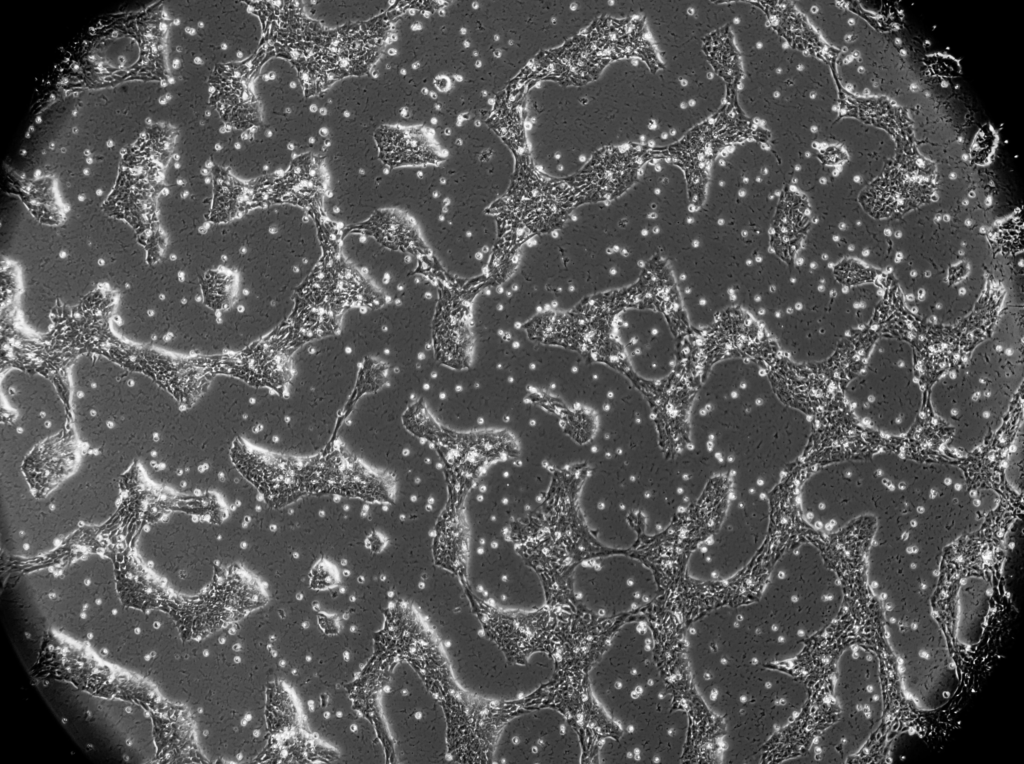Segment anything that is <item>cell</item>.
Here are the masks:
<instances>
[{
  "label": "cell",
  "mask_w": 1024,
  "mask_h": 764,
  "mask_svg": "<svg viewBox=\"0 0 1024 764\" xmlns=\"http://www.w3.org/2000/svg\"><path fill=\"white\" fill-rule=\"evenodd\" d=\"M791 364L764 325L736 303L696 327L674 409L682 446L731 489L771 494L801 462L814 422L788 397Z\"/></svg>",
  "instance_id": "cell-1"
},
{
  "label": "cell",
  "mask_w": 1024,
  "mask_h": 764,
  "mask_svg": "<svg viewBox=\"0 0 1024 764\" xmlns=\"http://www.w3.org/2000/svg\"><path fill=\"white\" fill-rule=\"evenodd\" d=\"M524 329L533 341L576 352L623 374L657 408L681 391L696 333L664 253L649 260L630 282L592 294L569 309L540 313Z\"/></svg>",
  "instance_id": "cell-2"
},
{
  "label": "cell",
  "mask_w": 1024,
  "mask_h": 764,
  "mask_svg": "<svg viewBox=\"0 0 1024 764\" xmlns=\"http://www.w3.org/2000/svg\"><path fill=\"white\" fill-rule=\"evenodd\" d=\"M804 647L758 600L712 609L694 620L685 635L688 669L702 702L737 674L791 661Z\"/></svg>",
  "instance_id": "cell-3"
},
{
  "label": "cell",
  "mask_w": 1024,
  "mask_h": 764,
  "mask_svg": "<svg viewBox=\"0 0 1024 764\" xmlns=\"http://www.w3.org/2000/svg\"><path fill=\"white\" fill-rule=\"evenodd\" d=\"M797 518L812 532L832 536L860 521L877 520L898 505L893 482L875 453L816 462L804 470L792 491Z\"/></svg>",
  "instance_id": "cell-4"
},
{
  "label": "cell",
  "mask_w": 1024,
  "mask_h": 764,
  "mask_svg": "<svg viewBox=\"0 0 1024 764\" xmlns=\"http://www.w3.org/2000/svg\"><path fill=\"white\" fill-rule=\"evenodd\" d=\"M597 704L621 731L642 725L672 702L656 658L655 638L644 619L622 624L591 669Z\"/></svg>",
  "instance_id": "cell-5"
},
{
  "label": "cell",
  "mask_w": 1024,
  "mask_h": 764,
  "mask_svg": "<svg viewBox=\"0 0 1024 764\" xmlns=\"http://www.w3.org/2000/svg\"><path fill=\"white\" fill-rule=\"evenodd\" d=\"M844 600L837 567L818 543L805 537L780 553L758 599L774 622L802 643L837 620Z\"/></svg>",
  "instance_id": "cell-6"
},
{
  "label": "cell",
  "mask_w": 1024,
  "mask_h": 764,
  "mask_svg": "<svg viewBox=\"0 0 1024 764\" xmlns=\"http://www.w3.org/2000/svg\"><path fill=\"white\" fill-rule=\"evenodd\" d=\"M317 223L321 257L296 291L292 312L273 330L293 352L336 333L346 312L385 303L383 293L343 254L341 232L323 217Z\"/></svg>",
  "instance_id": "cell-7"
},
{
  "label": "cell",
  "mask_w": 1024,
  "mask_h": 764,
  "mask_svg": "<svg viewBox=\"0 0 1024 764\" xmlns=\"http://www.w3.org/2000/svg\"><path fill=\"white\" fill-rule=\"evenodd\" d=\"M834 719L793 762L840 763L872 740L885 716L883 668L877 652L862 643L841 649L831 676Z\"/></svg>",
  "instance_id": "cell-8"
},
{
  "label": "cell",
  "mask_w": 1024,
  "mask_h": 764,
  "mask_svg": "<svg viewBox=\"0 0 1024 764\" xmlns=\"http://www.w3.org/2000/svg\"><path fill=\"white\" fill-rule=\"evenodd\" d=\"M808 699L806 683L790 672L777 666L750 670L716 715L723 723V761H755L764 745L800 716Z\"/></svg>",
  "instance_id": "cell-9"
},
{
  "label": "cell",
  "mask_w": 1024,
  "mask_h": 764,
  "mask_svg": "<svg viewBox=\"0 0 1024 764\" xmlns=\"http://www.w3.org/2000/svg\"><path fill=\"white\" fill-rule=\"evenodd\" d=\"M882 622L906 702L924 713L943 709L959 689L960 672L935 611Z\"/></svg>",
  "instance_id": "cell-10"
},
{
  "label": "cell",
  "mask_w": 1024,
  "mask_h": 764,
  "mask_svg": "<svg viewBox=\"0 0 1024 764\" xmlns=\"http://www.w3.org/2000/svg\"><path fill=\"white\" fill-rule=\"evenodd\" d=\"M772 518L771 494L730 489L713 526L688 553V578L713 584L736 577L763 548Z\"/></svg>",
  "instance_id": "cell-11"
},
{
  "label": "cell",
  "mask_w": 1024,
  "mask_h": 764,
  "mask_svg": "<svg viewBox=\"0 0 1024 764\" xmlns=\"http://www.w3.org/2000/svg\"><path fill=\"white\" fill-rule=\"evenodd\" d=\"M593 578L580 591V601L604 617L638 611L658 595L659 584L652 568L642 559L627 554L599 558L592 564Z\"/></svg>",
  "instance_id": "cell-12"
},
{
  "label": "cell",
  "mask_w": 1024,
  "mask_h": 764,
  "mask_svg": "<svg viewBox=\"0 0 1024 764\" xmlns=\"http://www.w3.org/2000/svg\"><path fill=\"white\" fill-rule=\"evenodd\" d=\"M689 720L673 705L648 722L603 742L600 758L613 763H676L688 739Z\"/></svg>",
  "instance_id": "cell-13"
},
{
  "label": "cell",
  "mask_w": 1024,
  "mask_h": 764,
  "mask_svg": "<svg viewBox=\"0 0 1024 764\" xmlns=\"http://www.w3.org/2000/svg\"><path fill=\"white\" fill-rule=\"evenodd\" d=\"M997 598L984 573L971 572L958 581L952 594L949 640L960 654H983L999 615Z\"/></svg>",
  "instance_id": "cell-14"
},
{
  "label": "cell",
  "mask_w": 1024,
  "mask_h": 764,
  "mask_svg": "<svg viewBox=\"0 0 1024 764\" xmlns=\"http://www.w3.org/2000/svg\"><path fill=\"white\" fill-rule=\"evenodd\" d=\"M357 229L390 249L414 252L417 246H422L414 222L396 210L378 211Z\"/></svg>",
  "instance_id": "cell-15"
},
{
  "label": "cell",
  "mask_w": 1024,
  "mask_h": 764,
  "mask_svg": "<svg viewBox=\"0 0 1024 764\" xmlns=\"http://www.w3.org/2000/svg\"><path fill=\"white\" fill-rule=\"evenodd\" d=\"M380 158L388 165L413 163L420 157L419 140L409 130L383 126L375 133Z\"/></svg>",
  "instance_id": "cell-16"
},
{
  "label": "cell",
  "mask_w": 1024,
  "mask_h": 764,
  "mask_svg": "<svg viewBox=\"0 0 1024 764\" xmlns=\"http://www.w3.org/2000/svg\"><path fill=\"white\" fill-rule=\"evenodd\" d=\"M206 286L205 295L211 306L216 309H226L230 307L236 297L238 279L233 271L218 269L212 273Z\"/></svg>",
  "instance_id": "cell-17"
},
{
  "label": "cell",
  "mask_w": 1024,
  "mask_h": 764,
  "mask_svg": "<svg viewBox=\"0 0 1024 764\" xmlns=\"http://www.w3.org/2000/svg\"><path fill=\"white\" fill-rule=\"evenodd\" d=\"M323 570L324 575H320L315 571L312 573V582L315 583V587L317 588H325L334 583L335 574L333 573V569L323 564Z\"/></svg>",
  "instance_id": "cell-18"
}]
</instances>
